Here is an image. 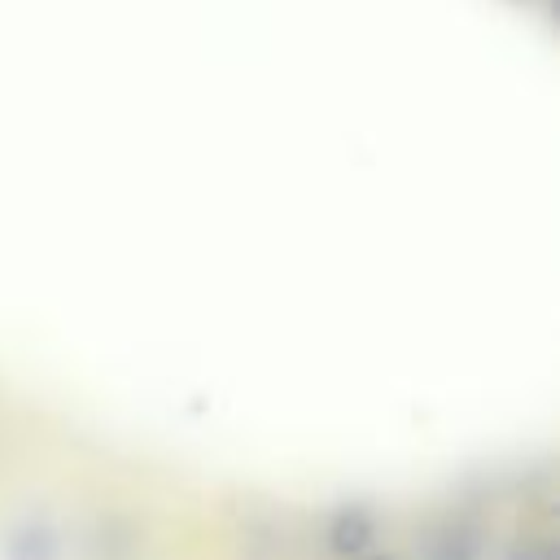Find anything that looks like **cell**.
Masks as SVG:
<instances>
[{
  "label": "cell",
  "mask_w": 560,
  "mask_h": 560,
  "mask_svg": "<svg viewBox=\"0 0 560 560\" xmlns=\"http://www.w3.org/2000/svg\"><path fill=\"white\" fill-rule=\"evenodd\" d=\"M368 538H372V516L363 508H341L332 516V525H328V547L337 556H346V560L359 556L368 547Z\"/></svg>",
  "instance_id": "1"
},
{
  "label": "cell",
  "mask_w": 560,
  "mask_h": 560,
  "mask_svg": "<svg viewBox=\"0 0 560 560\" xmlns=\"http://www.w3.org/2000/svg\"><path fill=\"white\" fill-rule=\"evenodd\" d=\"M433 560H472L477 556V547H472V538L468 534H442L438 542H433V551H429Z\"/></svg>",
  "instance_id": "2"
},
{
  "label": "cell",
  "mask_w": 560,
  "mask_h": 560,
  "mask_svg": "<svg viewBox=\"0 0 560 560\" xmlns=\"http://www.w3.org/2000/svg\"><path fill=\"white\" fill-rule=\"evenodd\" d=\"M372 560H389V556H372Z\"/></svg>",
  "instance_id": "3"
}]
</instances>
